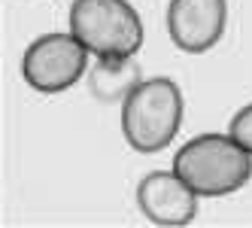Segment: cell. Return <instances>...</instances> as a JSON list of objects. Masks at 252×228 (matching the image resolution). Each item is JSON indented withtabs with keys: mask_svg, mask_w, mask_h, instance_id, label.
Segmentation results:
<instances>
[{
	"mask_svg": "<svg viewBox=\"0 0 252 228\" xmlns=\"http://www.w3.org/2000/svg\"><path fill=\"white\" fill-rule=\"evenodd\" d=\"M88 52L73 33L64 31H52L37 37L22 55V76L33 92L43 95H58L70 89L73 82L88 67Z\"/></svg>",
	"mask_w": 252,
	"mask_h": 228,
	"instance_id": "277c9868",
	"label": "cell"
},
{
	"mask_svg": "<svg viewBox=\"0 0 252 228\" xmlns=\"http://www.w3.org/2000/svg\"><path fill=\"white\" fill-rule=\"evenodd\" d=\"M173 170L201 198L231 195L252 177V152L231 134H197L173 155Z\"/></svg>",
	"mask_w": 252,
	"mask_h": 228,
	"instance_id": "6da1fadb",
	"label": "cell"
},
{
	"mask_svg": "<svg viewBox=\"0 0 252 228\" xmlns=\"http://www.w3.org/2000/svg\"><path fill=\"white\" fill-rule=\"evenodd\" d=\"M197 192L170 170H149L137 183V207L155 225H189L197 216Z\"/></svg>",
	"mask_w": 252,
	"mask_h": 228,
	"instance_id": "5b68a950",
	"label": "cell"
},
{
	"mask_svg": "<svg viewBox=\"0 0 252 228\" xmlns=\"http://www.w3.org/2000/svg\"><path fill=\"white\" fill-rule=\"evenodd\" d=\"M70 33L94 58L137 55L143 46V22L128 0H73Z\"/></svg>",
	"mask_w": 252,
	"mask_h": 228,
	"instance_id": "3957f363",
	"label": "cell"
},
{
	"mask_svg": "<svg viewBox=\"0 0 252 228\" xmlns=\"http://www.w3.org/2000/svg\"><path fill=\"white\" fill-rule=\"evenodd\" d=\"M228 22V0H170L167 33L183 52H207L222 40Z\"/></svg>",
	"mask_w": 252,
	"mask_h": 228,
	"instance_id": "8992f818",
	"label": "cell"
},
{
	"mask_svg": "<svg viewBox=\"0 0 252 228\" xmlns=\"http://www.w3.org/2000/svg\"><path fill=\"white\" fill-rule=\"evenodd\" d=\"M183 125V92L170 76L143 79L122 100V134L137 152H161Z\"/></svg>",
	"mask_w": 252,
	"mask_h": 228,
	"instance_id": "7a4b0ae2",
	"label": "cell"
},
{
	"mask_svg": "<svg viewBox=\"0 0 252 228\" xmlns=\"http://www.w3.org/2000/svg\"><path fill=\"white\" fill-rule=\"evenodd\" d=\"M140 82H143V73L134 55L97 58V64L88 70V92L103 103H122Z\"/></svg>",
	"mask_w": 252,
	"mask_h": 228,
	"instance_id": "52a82bcc",
	"label": "cell"
},
{
	"mask_svg": "<svg viewBox=\"0 0 252 228\" xmlns=\"http://www.w3.org/2000/svg\"><path fill=\"white\" fill-rule=\"evenodd\" d=\"M228 134L237 140L243 149H249V152H252V100L246 103V107H240L237 113H234L231 125H228Z\"/></svg>",
	"mask_w": 252,
	"mask_h": 228,
	"instance_id": "ba28073f",
	"label": "cell"
}]
</instances>
